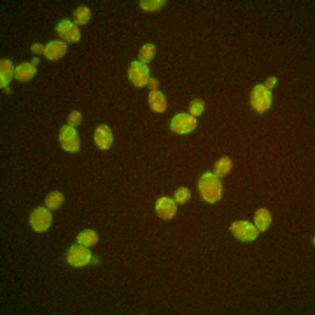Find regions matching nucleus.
Listing matches in <instances>:
<instances>
[{"instance_id": "nucleus-9", "label": "nucleus", "mask_w": 315, "mask_h": 315, "mask_svg": "<svg viewBox=\"0 0 315 315\" xmlns=\"http://www.w3.org/2000/svg\"><path fill=\"white\" fill-rule=\"evenodd\" d=\"M56 33L62 37L63 42H77L81 39V32L79 26L70 20H62L56 25Z\"/></svg>"}, {"instance_id": "nucleus-4", "label": "nucleus", "mask_w": 315, "mask_h": 315, "mask_svg": "<svg viewBox=\"0 0 315 315\" xmlns=\"http://www.w3.org/2000/svg\"><path fill=\"white\" fill-rule=\"evenodd\" d=\"M128 77H130V81L133 86H137V88H144L151 79V70L146 63H140L139 60H137V62H133L130 65Z\"/></svg>"}, {"instance_id": "nucleus-14", "label": "nucleus", "mask_w": 315, "mask_h": 315, "mask_svg": "<svg viewBox=\"0 0 315 315\" xmlns=\"http://www.w3.org/2000/svg\"><path fill=\"white\" fill-rule=\"evenodd\" d=\"M14 72H16V68L13 67V63L9 60H2L0 62V86L2 88H6L9 84L11 79L14 77Z\"/></svg>"}, {"instance_id": "nucleus-1", "label": "nucleus", "mask_w": 315, "mask_h": 315, "mask_svg": "<svg viewBox=\"0 0 315 315\" xmlns=\"http://www.w3.org/2000/svg\"><path fill=\"white\" fill-rule=\"evenodd\" d=\"M198 191H200V195H202V198L205 200V202H208V203L219 202L221 196H222L221 179H219L217 175H214V173H210V172L203 173V175L200 177V182H198Z\"/></svg>"}, {"instance_id": "nucleus-26", "label": "nucleus", "mask_w": 315, "mask_h": 315, "mask_svg": "<svg viewBox=\"0 0 315 315\" xmlns=\"http://www.w3.org/2000/svg\"><path fill=\"white\" fill-rule=\"evenodd\" d=\"M44 49H46V48H44L42 44H33V46H32V51L35 53V55H40V53H44Z\"/></svg>"}, {"instance_id": "nucleus-19", "label": "nucleus", "mask_w": 315, "mask_h": 315, "mask_svg": "<svg viewBox=\"0 0 315 315\" xmlns=\"http://www.w3.org/2000/svg\"><path fill=\"white\" fill-rule=\"evenodd\" d=\"M62 203H63V195L60 191H53L46 196V207L49 210H56V208L62 207Z\"/></svg>"}, {"instance_id": "nucleus-5", "label": "nucleus", "mask_w": 315, "mask_h": 315, "mask_svg": "<svg viewBox=\"0 0 315 315\" xmlns=\"http://www.w3.org/2000/svg\"><path fill=\"white\" fill-rule=\"evenodd\" d=\"M231 233L235 235V237L238 238V240L242 242H252L257 238V235H259V231H257V228L252 224V222H247V221H237L231 224Z\"/></svg>"}, {"instance_id": "nucleus-11", "label": "nucleus", "mask_w": 315, "mask_h": 315, "mask_svg": "<svg viewBox=\"0 0 315 315\" xmlns=\"http://www.w3.org/2000/svg\"><path fill=\"white\" fill-rule=\"evenodd\" d=\"M112 130L107 126V124H100V126L97 128V131H95V144L98 146V149L105 151L109 149V147L112 146Z\"/></svg>"}, {"instance_id": "nucleus-16", "label": "nucleus", "mask_w": 315, "mask_h": 315, "mask_svg": "<svg viewBox=\"0 0 315 315\" xmlns=\"http://www.w3.org/2000/svg\"><path fill=\"white\" fill-rule=\"evenodd\" d=\"M33 75H35V67L32 63H21V65L16 67V72H14V77L23 82L33 79Z\"/></svg>"}, {"instance_id": "nucleus-27", "label": "nucleus", "mask_w": 315, "mask_h": 315, "mask_svg": "<svg viewBox=\"0 0 315 315\" xmlns=\"http://www.w3.org/2000/svg\"><path fill=\"white\" fill-rule=\"evenodd\" d=\"M275 84H277V79H275V77H270V79H268V81H266V84H263V86H264V88H268V89H272Z\"/></svg>"}, {"instance_id": "nucleus-18", "label": "nucleus", "mask_w": 315, "mask_h": 315, "mask_svg": "<svg viewBox=\"0 0 315 315\" xmlns=\"http://www.w3.org/2000/svg\"><path fill=\"white\" fill-rule=\"evenodd\" d=\"M231 168H233V163H231V159L230 158H221L217 163H215L214 175H217L219 179H221V177H226L228 173L231 172Z\"/></svg>"}, {"instance_id": "nucleus-10", "label": "nucleus", "mask_w": 315, "mask_h": 315, "mask_svg": "<svg viewBox=\"0 0 315 315\" xmlns=\"http://www.w3.org/2000/svg\"><path fill=\"white\" fill-rule=\"evenodd\" d=\"M156 214H158V217L163 219V221H170V219H173L175 217V214H177L175 200L166 198V196L159 198L158 203H156Z\"/></svg>"}, {"instance_id": "nucleus-2", "label": "nucleus", "mask_w": 315, "mask_h": 315, "mask_svg": "<svg viewBox=\"0 0 315 315\" xmlns=\"http://www.w3.org/2000/svg\"><path fill=\"white\" fill-rule=\"evenodd\" d=\"M250 105L256 112H264L272 105V91L264 88L263 84L256 86L250 93Z\"/></svg>"}, {"instance_id": "nucleus-23", "label": "nucleus", "mask_w": 315, "mask_h": 315, "mask_svg": "<svg viewBox=\"0 0 315 315\" xmlns=\"http://www.w3.org/2000/svg\"><path fill=\"white\" fill-rule=\"evenodd\" d=\"M165 0H142L140 2V7L144 11H159L163 6H165Z\"/></svg>"}, {"instance_id": "nucleus-13", "label": "nucleus", "mask_w": 315, "mask_h": 315, "mask_svg": "<svg viewBox=\"0 0 315 315\" xmlns=\"http://www.w3.org/2000/svg\"><path fill=\"white\" fill-rule=\"evenodd\" d=\"M254 222H256L257 231H266L268 228H270V222H272V214L270 210H266V208H259V210H256V214H254Z\"/></svg>"}, {"instance_id": "nucleus-6", "label": "nucleus", "mask_w": 315, "mask_h": 315, "mask_svg": "<svg viewBox=\"0 0 315 315\" xmlns=\"http://www.w3.org/2000/svg\"><path fill=\"white\" fill-rule=\"evenodd\" d=\"M170 130L179 135L191 133L193 130H196V117H193L191 114H177L170 123Z\"/></svg>"}, {"instance_id": "nucleus-22", "label": "nucleus", "mask_w": 315, "mask_h": 315, "mask_svg": "<svg viewBox=\"0 0 315 315\" xmlns=\"http://www.w3.org/2000/svg\"><path fill=\"white\" fill-rule=\"evenodd\" d=\"M205 111V102L202 98H195V100L191 102V105H189V114H191L193 117H198L202 116Z\"/></svg>"}, {"instance_id": "nucleus-17", "label": "nucleus", "mask_w": 315, "mask_h": 315, "mask_svg": "<svg viewBox=\"0 0 315 315\" xmlns=\"http://www.w3.org/2000/svg\"><path fill=\"white\" fill-rule=\"evenodd\" d=\"M97 242H98V235L93 230L81 231L77 235V244L84 245V247H93V245H97Z\"/></svg>"}, {"instance_id": "nucleus-28", "label": "nucleus", "mask_w": 315, "mask_h": 315, "mask_svg": "<svg viewBox=\"0 0 315 315\" xmlns=\"http://www.w3.org/2000/svg\"><path fill=\"white\" fill-rule=\"evenodd\" d=\"M147 84H149L151 91H156V88H158V81H156V79H153V77H151V79H149V82H147Z\"/></svg>"}, {"instance_id": "nucleus-12", "label": "nucleus", "mask_w": 315, "mask_h": 315, "mask_svg": "<svg viewBox=\"0 0 315 315\" xmlns=\"http://www.w3.org/2000/svg\"><path fill=\"white\" fill-rule=\"evenodd\" d=\"M67 53V44L63 42V40H51L48 46H46L44 49V55L48 60H51V62H56V60H60L63 55Z\"/></svg>"}, {"instance_id": "nucleus-15", "label": "nucleus", "mask_w": 315, "mask_h": 315, "mask_svg": "<svg viewBox=\"0 0 315 315\" xmlns=\"http://www.w3.org/2000/svg\"><path fill=\"white\" fill-rule=\"evenodd\" d=\"M149 105H151V109H153L154 112H158V114H161V112H165L166 111V97L163 93H159V91H151V95H149Z\"/></svg>"}, {"instance_id": "nucleus-7", "label": "nucleus", "mask_w": 315, "mask_h": 315, "mask_svg": "<svg viewBox=\"0 0 315 315\" xmlns=\"http://www.w3.org/2000/svg\"><path fill=\"white\" fill-rule=\"evenodd\" d=\"M51 221H53V215L48 207H37L32 212V215H30V224H32L35 231H39V233L48 230L51 226Z\"/></svg>"}, {"instance_id": "nucleus-3", "label": "nucleus", "mask_w": 315, "mask_h": 315, "mask_svg": "<svg viewBox=\"0 0 315 315\" xmlns=\"http://www.w3.org/2000/svg\"><path fill=\"white\" fill-rule=\"evenodd\" d=\"M67 263L70 264V266H75V268L86 266L88 263H91L89 247H84V245H81V244L72 245L67 252Z\"/></svg>"}, {"instance_id": "nucleus-20", "label": "nucleus", "mask_w": 315, "mask_h": 315, "mask_svg": "<svg viewBox=\"0 0 315 315\" xmlns=\"http://www.w3.org/2000/svg\"><path fill=\"white\" fill-rule=\"evenodd\" d=\"M154 55H156V48H154L153 44H146L139 51V62L140 63H146V65H147L149 62H153Z\"/></svg>"}, {"instance_id": "nucleus-21", "label": "nucleus", "mask_w": 315, "mask_h": 315, "mask_svg": "<svg viewBox=\"0 0 315 315\" xmlns=\"http://www.w3.org/2000/svg\"><path fill=\"white\" fill-rule=\"evenodd\" d=\"M89 18H91V13H89L88 7H77V9H75V13H74V23L77 26L79 25H88Z\"/></svg>"}, {"instance_id": "nucleus-25", "label": "nucleus", "mask_w": 315, "mask_h": 315, "mask_svg": "<svg viewBox=\"0 0 315 315\" xmlns=\"http://www.w3.org/2000/svg\"><path fill=\"white\" fill-rule=\"evenodd\" d=\"M81 121H82V116H81V112L79 111H74V112L68 114V126H74V128L79 126Z\"/></svg>"}, {"instance_id": "nucleus-8", "label": "nucleus", "mask_w": 315, "mask_h": 315, "mask_svg": "<svg viewBox=\"0 0 315 315\" xmlns=\"http://www.w3.org/2000/svg\"><path fill=\"white\" fill-rule=\"evenodd\" d=\"M60 144H62V147L68 153H75V151H79V147H81V139H79L77 131H75L74 126H63L62 130H60Z\"/></svg>"}, {"instance_id": "nucleus-24", "label": "nucleus", "mask_w": 315, "mask_h": 315, "mask_svg": "<svg viewBox=\"0 0 315 315\" xmlns=\"http://www.w3.org/2000/svg\"><path fill=\"white\" fill-rule=\"evenodd\" d=\"M175 203H188L191 200V191L188 188H179L175 191V196H173Z\"/></svg>"}]
</instances>
